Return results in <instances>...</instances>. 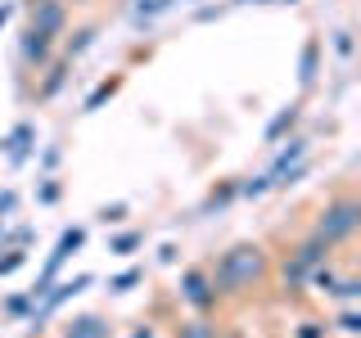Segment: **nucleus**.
Segmentation results:
<instances>
[{"label":"nucleus","instance_id":"f257e3e1","mask_svg":"<svg viewBox=\"0 0 361 338\" xmlns=\"http://www.w3.org/2000/svg\"><path fill=\"white\" fill-rule=\"evenodd\" d=\"M208 275H212V289H217L221 302H244L271 280V253H267V244H257V239H240V244L221 248V253L212 257Z\"/></svg>","mask_w":361,"mask_h":338},{"label":"nucleus","instance_id":"f03ea898","mask_svg":"<svg viewBox=\"0 0 361 338\" xmlns=\"http://www.w3.org/2000/svg\"><path fill=\"white\" fill-rule=\"evenodd\" d=\"M357 230H361V199H357V189L353 185H338L334 194H325V203L316 208V217H312V234L321 239L325 248H348L357 239Z\"/></svg>","mask_w":361,"mask_h":338},{"label":"nucleus","instance_id":"7ed1b4c3","mask_svg":"<svg viewBox=\"0 0 361 338\" xmlns=\"http://www.w3.org/2000/svg\"><path fill=\"white\" fill-rule=\"evenodd\" d=\"M330 257H334V248H325V244L307 230L285 257H280V262L271 257V280L280 284V293H298V289H307V275H312V270L321 266V262H330Z\"/></svg>","mask_w":361,"mask_h":338},{"label":"nucleus","instance_id":"20e7f679","mask_svg":"<svg viewBox=\"0 0 361 338\" xmlns=\"http://www.w3.org/2000/svg\"><path fill=\"white\" fill-rule=\"evenodd\" d=\"M176 302H180V307H190L195 315H217L221 311V298H217V289H212V275H208V266H203V262L180 270Z\"/></svg>","mask_w":361,"mask_h":338},{"label":"nucleus","instance_id":"39448f33","mask_svg":"<svg viewBox=\"0 0 361 338\" xmlns=\"http://www.w3.org/2000/svg\"><path fill=\"white\" fill-rule=\"evenodd\" d=\"M23 9H27V27L50 41H63L73 27V0H23Z\"/></svg>","mask_w":361,"mask_h":338},{"label":"nucleus","instance_id":"423d86ee","mask_svg":"<svg viewBox=\"0 0 361 338\" xmlns=\"http://www.w3.org/2000/svg\"><path fill=\"white\" fill-rule=\"evenodd\" d=\"M68 82H73V59H63V54H54L50 63L37 73V86H32V99L37 104H54V99L68 90Z\"/></svg>","mask_w":361,"mask_h":338},{"label":"nucleus","instance_id":"0eeeda50","mask_svg":"<svg viewBox=\"0 0 361 338\" xmlns=\"http://www.w3.org/2000/svg\"><path fill=\"white\" fill-rule=\"evenodd\" d=\"M59 338H118V320L104 311H77L59 320Z\"/></svg>","mask_w":361,"mask_h":338},{"label":"nucleus","instance_id":"6e6552de","mask_svg":"<svg viewBox=\"0 0 361 338\" xmlns=\"http://www.w3.org/2000/svg\"><path fill=\"white\" fill-rule=\"evenodd\" d=\"M54 54H59V41L41 37V32H32V27L18 32V63H23V73H41Z\"/></svg>","mask_w":361,"mask_h":338},{"label":"nucleus","instance_id":"1a4fd4ad","mask_svg":"<svg viewBox=\"0 0 361 338\" xmlns=\"http://www.w3.org/2000/svg\"><path fill=\"white\" fill-rule=\"evenodd\" d=\"M307 154H312V140L307 135H285L280 140V149H276V158H271V167H267V176H271V185H280V176L289 172V167H298V163H307Z\"/></svg>","mask_w":361,"mask_h":338},{"label":"nucleus","instance_id":"9d476101","mask_svg":"<svg viewBox=\"0 0 361 338\" xmlns=\"http://www.w3.org/2000/svg\"><path fill=\"white\" fill-rule=\"evenodd\" d=\"M0 154L14 167H23L27 158H37V127H32V122H14V131L0 135Z\"/></svg>","mask_w":361,"mask_h":338},{"label":"nucleus","instance_id":"9b49d317","mask_svg":"<svg viewBox=\"0 0 361 338\" xmlns=\"http://www.w3.org/2000/svg\"><path fill=\"white\" fill-rule=\"evenodd\" d=\"M302 108H307V104H302V99H289V104H285V108L276 113V118L267 122V131H262L267 149H276V144L285 140V135H293V131H298V122H302Z\"/></svg>","mask_w":361,"mask_h":338},{"label":"nucleus","instance_id":"f8f14e48","mask_svg":"<svg viewBox=\"0 0 361 338\" xmlns=\"http://www.w3.org/2000/svg\"><path fill=\"white\" fill-rule=\"evenodd\" d=\"M321 54H325V41L321 37H307L302 41V54H298V86L312 90L321 82Z\"/></svg>","mask_w":361,"mask_h":338},{"label":"nucleus","instance_id":"ddd939ff","mask_svg":"<svg viewBox=\"0 0 361 338\" xmlns=\"http://www.w3.org/2000/svg\"><path fill=\"white\" fill-rule=\"evenodd\" d=\"M95 41H99V23H82V27H73V37H63V41H59V54L77 63Z\"/></svg>","mask_w":361,"mask_h":338},{"label":"nucleus","instance_id":"4468645a","mask_svg":"<svg viewBox=\"0 0 361 338\" xmlns=\"http://www.w3.org/2000/svg\"><path fill=\"white\" fill-rule=\"evenodd\" d=\"M221 325L212 320V315H190V320H176L172 338H217Z\"/></svg>","mask_w":361,"mask_h":338},{"label":"nucleus","instance_id":"2eb2a0df","mask_svg":"<svg viewBox=\"0 0 361 338\" xmlns=\"http://www.w3.org/2000/svg\"><path fill=\"white\" fill-rule=\"evenodd\" d=\"M172 5H176V0H131V23H135V27H149V23L163 18Z\"/></svg>","mask_w":361,"mask_h":338},{"label":"nucleus","instance_id":"dca6fc26","mask_svg":"<svg viewBox=\"0 0 361 338\" xmlns=\"http://www.w3.org/2000/svg\"><path fill=\"white\" fill-rule=\"evenodd\" d=\"M122 82H127V77H122V73H113V77H104V82H99V86H95V90H90V95H86V104H82V113H95V108H104L109 99H113V95H118V90H122Z\"/></svg>","mask_w":361,"mask_h":338},{"label":"nucleus","instance_id":"f3484780","mask_svg":"<svg viewBox=\"0 0 361 338\" xmlns=\"http://www.w3.org/2000/svg\"><path fill=\"white\" fill-rule=\"evenodd\" d=\"M235 199H240V194H235V180H217V185H212L208 189V199H203V217H208V212H221V208H231V203Z\"/></svg>","mask_w":361,"mask_h":338},{"label":"nucleus","instance_id":"a211bd4d","mask_svg":"<svg viewBox=\"0 0 361 338\" xmlns=\"http://www.w3.org/2000/svg\"><path fill=\"white\" fill-rule=\"evenodd\" d=\"M135 248H145V230H135V225H131V230H118L109 239V253L113 257H131Z\"/></svg>","mask_w":361,"mask_h":338},{"label":"nucleus","instance_id":"6ab92c4d","mask_svg":"<svg viewBox=\"0 0 361 338\" xmlns=\"http://www.w3.org/2000/svg\"><path fill=\"white\" fill-rule=\"evenodd\" d=\"M267 189H276V185H271V176H267V172H257V176H244V180H235V194H240V199H262Z\"/></svg>","mask_w":361,"mask_h":338},{"label":"nucleus","instance_id":"aec40b11","mask_svg":"<svg viewBox=\"0 0 361 338\" xmlns=\"http://www.w3.org/2000/svg\"><path fill=\"white\" fill-rule=\"evenodd\" d=\"M135 284H145V266H127V270H118V275L109 280V293H131Z\"/></svg>","mask_w":361,"mask_h":338},{"label":"nucleus","instance_id":"412c9836","mask_svg":"<svg viewBox=\"0 0 361 338\" xmlns=\"http://www.w3.org/2000/svg\"><path fill=\"white\" fill-rule=\"evenodd\" d=\"M59 199H63V180H59V176H41V180H37V203L54 208Z\"/></svg>","mask_w":361,"mask_h":338},{"label":"nucleus","instance_id":"4be33fe9","mask_svg":"<svg viewBox=\"0 0 361 338\" xmlns=\"http://www.w3.org/2000/svg\"><path fill=\"white\" fill-rule=\"evenodd\" d=\"M32 311H37L32 289H27V293H14V298H5V315H9V320H23V315H32Z\"/></svg>","mask_w":361,"mask_h":338},{"label":"nucleus","instance_id":"5701e85b","mask_svg":"<svg viewBox=\"0 0 361 338\" xmlns=\"http://www.w3.org/2000/svg\"><path fill=\"white\" fill-rule=\"evenodd\" d=\"M334 330H338V334H348V338H357V334H361V311H357V302H348V307L334 315Z\"/></svg>","mask_w":361,"mask_h":338},{"label":"nucleus","instance_id":"b1692460","mask_svg":"<svg viewBox=\"0 0 361 338\" xmlns=\"http://www.w3.org/2000/svg\"><path fill=\"white\" fill-rule=\"evenodd\" d=\"M27 266V248H0V280Z\"/></svg>","mask_w":361,"mask_h":338},{"label":"nucleus","instance_id":"393cba45","mask_svg":"<svg viewBox=\"0 0 361 338\" xmlns=\"http://www.w3.org/2000/svg\"><path fill=\"white\" fill-rule=\"evenodd\" d=\"M330 45H334V54L343 63H353V54H357V41H353V27H338L334 37H330Z\"/></svg>","mask_w":361,"mask_h":338},{"label":"nucleus","instance_id":"a878e982","mask_svg":"<svg viewBox=\"0 0 361 338\" xmlns=\"http://www.w3.org/2000/svg\"><path fill=\"white\" fill-rule=\"evenodd\" d=\"M127 217H131V203H104V208L95 212V221H99V225H122Z\"/></svg>","mask_w":361,"mask_h":338},{"label":"nucleus","instance_id":"bb28decb","mask_svg":"<svg viewBox=\"0 0 361 338\" xmlns=\"http://www.w3.org/2000/svg\"><path fill=\"white\" fill-rule=\"evenodd\" d=\"M357 293H361V280L353 275V270H348V275H338V284H334L330 298H338V302L348 307V302H357Z\"/></svg>","mask_w":361,"mask_h":338},{"label":"nucleus","instance_id":"cd10ccee","mask_svg":"<svg viewBox=\"0 0 361 338\" xmlns=\"http://www.w3.org/2000/svg\"><path fill=\"white\" fill-rule=\"evenodd\" d=\"M289 338H330V325L325 320H298L289 330Z\"/></svg>","mask_w":361,"mask_h":338},{"label":"nucleus","instance_id":"c85d7f7f","mask_svg":"<svg viewBox=\"0 0 361 338\" xmlns=\"http://www.w3.org/2000/svg\"><path fill=\"white\" fill-rule=\"evenodd\" d=\"M32 239H37V230H32V225H18V230H0V248H27Z\"/></svg>","mask_w":361,"mask_h":338},{"label":"nucleus","instance_id":"c756f323","mask_svg":"<svg viewBox=\"0 0 361 338\" xmlns=\"http://www.w3.org/2000/svg\"><path fill=\"white\" fill-rule=\"evenodd\" d=\"M59 163H63V149H59V144L41 149V172H45V176H54V167H59Z\"/></svg>","mask_w":361,"mask_h":338},{"label":"nucleus","instance_id":"7c9ffc66","mask_svg":"<svg viewBox=\"0 0 361 338\" xmlns=\"http://www.w3.org/2000/svg\"><path fill=\"white\" fill-rule=\"evenodd\" d=\"M18 212V189H0V221H9Z\"/></svg>","mask_w":361,"mask_h":338},{"label":"nucleus","instance_id":"2f4dec72","mask_svg":"<svg viewBox=\"0 0 361 338\" xmlns=\"http://www.w3.org/2000/svg\"><path fill=\"white\" fill-rule=\"evenodd\" d=\"M158 330H154V320H135L131 330H127V338H154Z\"/></svg>","mask_w":361,"mask_h":338},{"label":"nucleus","instance_id":"473e14b6","mask_svg":"<svg viewBox=\"0 0 361 338\" xmlns=\"http://www.w3.org/2000/svg\"><path fill=\"white\" fill-rule=\"evenodd\" d=\"M221 14H226V5H203L195 18H199V23H212V18H221Z\"/></svg>","mask_w":361,"mask_h":338},{"label":"nucleus","instance_id":"72a5a7b5","mask_svg":"<svg viewBox=\"0 0 361 338\" xmlns=\"http://www.w3.org/2000/svg\"><path fill=\"white\" fill-rule=\"evenodd\" d=\"M9 18H14V5H9V0H0V27H5Z\"/></svg>","mask_w":361,"mask_h":338},{"label":"nucleus","instance_id":"f704fd0d","mask_svg":"<svg viewBox=\"0 0 361 338\" xmlns=\"http://www.w3.org/2000/svg\"><path fill=\"white\" fill-rule=\"evenodd\" d=\"M217 338H244V334L235 330V325H221V330H217Z\"/></svg>","mask_w":361,"mask_h":338},{"label":"nucleus","instance_id":"c9c22d12","mask_svg":"<svg viewBox=\"0 0 361 338\" xmlns=\"http://www.w3.org/2000/svg\"><path fill=\"white\" fill-rule=\"evenodd\" d=\"M231 5H271V0H231Z\"/></svg>","mask_w":361,"mask_h":338},{"label":"nucleus","instance_id":"e433bc0d","mask_svg":"<svg viewBox=\"0 0 361 338\" xmlns=\"http://www.w3.org/2000/svg\"><path fill=\"white\" fill-rule=\"evenodd\" d=\"M280 5H298V0H280Z\"/></svg>","mask_w":361,"mask_h":338},{"label":"nucleus","instance_id":"4c0bfd02","mask_svg":"<svg viewBox=\"0 0 361 338\" xmlns=\"http://www.w3.org/2000/svg\"><path fill=\"white\" fill-rule=\"evenodd\" d=\"M0 230H5V221H0Z\"/></svg>","mask_w":361,"mask_h":338}]
</instances>
